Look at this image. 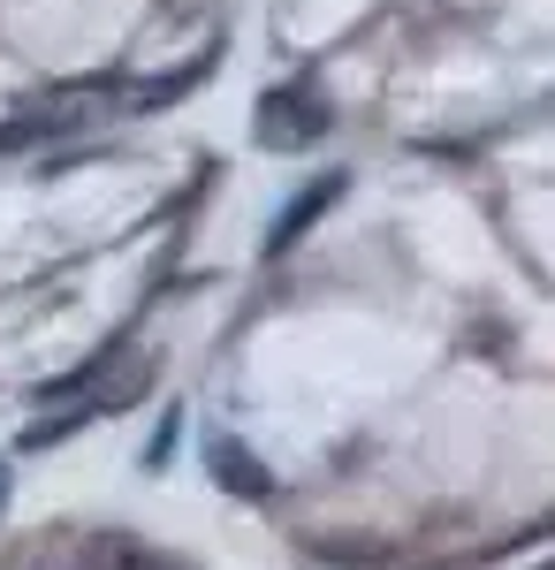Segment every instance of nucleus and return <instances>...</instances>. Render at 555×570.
Wrapping results in <instances>:
<instances>
[{"label": "nucleus", "mask_w": 555, "mask_h": 570, "mask_svg": "<svg viewBox=\"0 0 555 570\" xmlns=\"http://www.w3.org/2000/svg\"><path fill=\"white\" fill-rule=\"evenodd\" d=\"M175 441H183V411H160V426H153V441H145V472H160V464H168Z\"/></svg>", "instance_id": "nucleus-4"}, {"label": "nucleus", "mask_w": 555, "mask_h": 570, "mask_svg": "<svg viewBox=\"0 0 555 570\" xmlns=\"http://www.w3.org/2000/svg\"><path fill=\"white\" fill-rule=\"evenodd\" d=\"M320 130H328V107H320L304 85L259 99V145H266V153H298V145H312Z\"/></svg>", "instance_id": "nucleus-1"}, {"label": "nucleus", "mask_w": 555, "mask_h": 570, "mask_svg": "<svg viewBox=\"0 0 555 570\" xmlns=\"http://www.w3.org/2000/svg\"><path fill=\"white\" fill-rule=\"evenodd\" d=\"M8 487H16V480H8V472H0V510H8Z\"/></svg>", "instance_id": "nucleus-6"}, {"label": "nucleus", "mask_w": 555, "mask_h": 570, "mask_svg": "<svg viewBox=\"0 0 555 570\" xmlns=\"http://www.w3.org/2000/svg\"><path fill=\"white\" fill-rule=\"evenodd\" d=\"M206 464H214V480L228 487V494H244V502H266V494H274V472H266V464H259L236 434H214V441H206Z\"/></svg>", "instance_id": "nucleus-3"}, {"label": "nucleus", "mask_w": 555, "mask_h": 570, "mask_svg": "<svg viewBox=\"0 0 555 570\" xmlns=\"http://www.w3.org/2000/svg\"><path fill=\"white\" fill-rule=\"evenodd\" d=\"M107 570H191V563H175V556H145V548H115V563Z\"/></svg>", "instance_id": "nucleus-5"}, {"label": "nucleus", "mask_w": 555, "mask_h": 570, "mask_svg": "<svg viewBox=\"0 0 555 570\" xmlns=\"http://www.w3.org/2000/svg\"><path fill=\"white\" fill-rule=\"evenodd\" d=\"M342 190H350V168H335V176H320V183H304L298 198H290L282 214H274V228H266V259H282L290 244H304V236H312V220L328 214Z\"/></svg>", "instance_id": "nucleus-2"}]
</instances>
